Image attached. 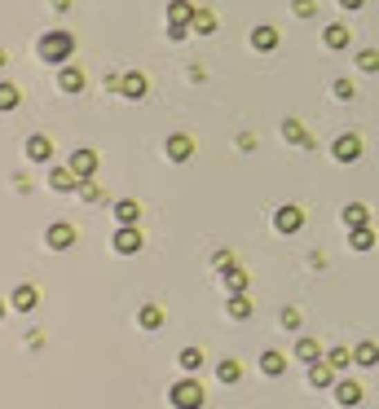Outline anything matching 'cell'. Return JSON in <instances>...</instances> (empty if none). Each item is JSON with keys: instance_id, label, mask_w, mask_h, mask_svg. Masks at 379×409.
<instances>
[{"instance_id": "obj_7", "label": "cell", "mask_w": 379, "mask_h": 409, "mask_svg": "<svg viewBox=\"0 0 379 409\" xmlns=\"http://www.w3.org/2000/svg\"><path fill=\"white\" fill-rule=\"evenodd\" d=\"M331 396H335V405H340V409H358V405L366 401V388H362L358 379H340L335 388H331Z\"/></svg>"}, {"instance_id": "obj_12", "label": "cell", "mask_w": 379, "mask_h": 409, "mask_svg": "<svg viewBox=\"0 0 379 409\" xmlns=\"http://www.w3.org/2000/svg\"><path fill=\"white\" fill-rule=\"evenodd\" d=\"M163 154H168L172 163H190V159H194V137H185V132H172L168 146H163Z\"/></svg>"}, {"instance_id": "obj_19", "label": "cell", "mask_w": 379, "mask_h": 409, "mask_svg": "<svg viewBox=\"0 0 379 409\" xmlns=\"http://www.w3.org/2000/svg\"><path fill=\"white\" fill-rule=\"evenodd\" d=\"M340 220H344L349 229H366V225H371V207H366V202H344Z\"/></svg>"}, {"instance_id": "obj_34", "label": "cell", "mask_w": 379, "mask_h": 409, "mask_svg": "<svg viewBox=\"0 0 379 409\" xmlns=\"http://www.w3.org/2000/svg\"><path fill=\"white\" fill-rule=\"evenodd\" d=\"M326 361H331V370H335V374H344V370L353 365V348H331Z\"/></svg>"}, {"instance_id": "obj_17", "label": "cell", "mask_w": 379, "mask_h": 409, "mask_svg": "<svg viewBox=\"0 0 379 409\" xmlns=\"http://www.w3.org/2000/svg\"><path fill=\"white\" fill-rule=\"evenodd\" d=\"M349 40H353V35H349L344 22H331V27L322 31V49H331V53H344V49H349Z\"/></svg>"}, {"instance_id": "obj_11", "label": "cell", "mask_w": 379, "mask_h": 409, "mask_svg": "<svg viewBox=\"0 0 379 409\" xmlns=\"http://www.w3.org/2000/svg\"><path fill=\"white\" fill-rule=\"evenodd\" d=\"M80 185H84V180L71 172V163L66 167H49V189H57V194H80Z\"/></svg>"}, {"instance_id": "obj_26", "label": "cell", "mask_w": 379, "mask_h": 409, "mask_svg": "<svg viewBox=\"0 0 379 409\" xmlns=\"http://www.w3.org/2000/svg\"><path fill=\"white\" fill-rule=\"evenodd\" d=\"M326 352H322V343L317 339H309V334H304V339H295V361H304V365H313V361H322Z\"/></svg>"}, {"instance_id": "obj_43", "label": "cell", "mask_w": 379, "mask_h": 409, "mask_svg": "<svg viewBox=\"0 0 379 409\" xmlns=\"http://www.w3.org/2000/svg\"><path fill=\"white\" fill-rule=\"evenodd\" d=\"M309 269H326V256H322V251H309Z\"/></svg>"}, {"instance_id": "obj_21", "label": "cell", "mask_w": 379, "mask_h": 409, "mask_svg": "<svg viewBox=\"0 0 379 409\" xmlns=\"http://www.w3.org/2000/svg\"><path fill=\"white\" fill-rule=\"evenodd\" d=\"M194 22V5L190 0H168V27H190Z\"/></svg>"}, {"instance_id": "obj_9", "label": "cell", "mask_w": 379, "mask_h": 409, "mask_svg": "<svg viewBox=\"0 0 379 409\" xmlns=\"http://www.w3.org/2000/svg\"><path fill=\"white\" fill-rule=\"evenodd\" d=\"M282 141H287V146H300V150H317V141L309 137V128H304L300 119H282Z\"/></svg>"}, {"instance_id": "obj_38", "label": "cell", "mask_w": 379, "mask_h": 409, "mask_svg": "<svg viewBox=\"0 0 379 409\" xmlns=\"http://www.w3.org/2000/svg\"><path fill=\"white\" fill-rule=\"evenodd\" d=\"M291 14L295 18H317V0H291Z\"/></svg>"}, {"instance_id": "obj_46", "label": "cell", "mask_w": 379, "mask_h": 409, "mask_svg": "<svg viewBox=\"0 0 379 409\" xmlns=\"http://www.w3.org/2000/svg\"><path fill=\"white\" fill-rule=\"evenodd\" d=\"M53 9H57V14H66V9H71V0H53Z\"/></svg>"}, {"instance_id": "obj_22", "label": "cell", "mask_w": 379, "mask_h": 409, "mask_svg": "<svg viewBox=\"0 0 379 409\" xmlns=\"http://www.w3.org/2000/svg\"><path fill=\"white\" fill-rule=\"evenodd\" d=\"M163 321H168V317H163L159 304H141V308H137V326H141V330H163Z\"/></svg>"}, {"instance_id": "obj_4", "label": "cell", "mask_w": 379, "mask_h": 409, "mask_svg": "<svg viewBox=\"0 0 379 409\" xmlns=\"http://www.w3.org/2000/svg\"><path fill=\"white\" fill-rule=\"evenodd\" d=\"M362 154H366V141L358 137V132H344V137L331 141V159L335 163H358Z\"/></svg>"}, {"instance_id": "obj_35", "label": "cell", "mask_w": 379, "mask_h": 409, "mask_svg": "<svg viewBox=\"0 0 379 409\" xmlns=\"http://www.w3.org/2000/svg\"><path fill=\"white\" fill-rule=\"evenodd\" d=\"M106 194H102V185L98 180H84V185H80V202H84V207H98Z\"/></svg>"}, {"instance_id": "obj_44", "label": "cell", "mask_w": 379, "mask_h": 409, "mask_svg": "<svg viewBox=\"0 0 379 409\" xmlns=\"http://www.w3.org/2000/svg\"><path fill=\"white\" fill-rule=\"evenodd\" d=\"M185 35H194L190 27H168V40H185Z\"/></svg>"}, {"instance_id": "obj_6", "label": "cell", "mask_w": 379, "mask_h": 409, "mask_svg": "<svg viewBox=\"0 0 379 409\" xmlns=\"http://www.w3.org/2000/svg\"><path fill=\"white\" fill-rule=\"evenodd\" d=\"M75 225H71V220H53L49 225V229H44V247H49V251H71V247H75Z\"/></svg>"}, {"instance_id": "obj_31", "label": "cell", "mask_w": 379, "mask_h": 409, "mask_svg": "<svg viewBox=\"0 0 379 409\" xmlns=\"http://www.w3.org/2000/svg\"><path fill=\"white\" fill-rule=\"evenodd\" d=\"M18 106H22V88L18 84H0V115L18 111Z\"/></svg>"}, {"instance_id": "obj_42", "label": "cell", "mask_w": 379, "mask_h": 409, "mask_svg": "<svg viewBox=\"0 0 379 409\" xmlns=\"http://www.w3.org/2000/svg\"><path fill=\"white\" fill-rule=\"evenodd\" d=\"M27 348H31V352H40V348H44V330H27Z\"/></svg>"}, {"instance_id": "obj_2", "label": "cell", "mask_w": 379, "mask_h": 409, "mask_svg": "<svg viewBox=\"0 0 379 409\" xmlns=\"http://www.w3.org/2000/svg\"><path fill=\"white\" fill-rule=\"evenodd\" d=\"M168 405H172V409H203V405H207V392H203V383H198L194 374L176 379L172 388H168Z\"/></svg>"}, {"instance_id": "obj_1", "label": "cell", "mask_w": 379, "mask_h": 409, "mask_svg": "<svg viewBox=\"0 0 379 409\" xmlns=\"http://www.w3.org/2000/svg\"><path fill=\"white\" fill-rule=\"evenodd\" d=\"M35 53H40V62H49V66H66L71 53H75V35L71 31H44L40 40H35Z\"/></svg>"}, {"instance_id": "obj_24", "label": "cell", "mask_w": 379, "mask_h": 409, "mask_svg": "<svg viewBox=\"0 0 379 409\" xmlns=\"http://www.w3.org/2000/svg\"><path fill=\"white\" fill-rule=\"evenodd\" d=\"M247 40H252L256 53H274V49H278V31H274V27H256Z\"/></svg>"}, {"instance_id": "obj_25", "label": "cell", "mask_w": 379, "mask_h": 409, "mask_svg": "<svg viewBox=\"0 0 379 409\" xmlns=\"http://www.w3.org/2000/svg\"><path fill=\"white\" fill-rule=\"evenodd\" d=\"M216 379L225 383V388H234V383H243V361H234V356L216 361Z\"/></svg>"}, {"instance_id": "obj_14", "label": "cell", "mask_w": 379, "mask_h": 409, "mask_svg": "<svg viewBox=\"0 0 379 409\" xmlns=\"http://www.w3.org/2000/svg\"><path fill=\"white\" fill-rule=\"evenodd\" d=\"M71 172H75L80 180H93L98 176V150H75L71 154Z\"/></svg>"}, {"instance_id": "obj_29", "label": "cell", "mask_w": 379, "mask_h": 409, "mask_svg": "<svg viewBox=\"0 0 379 409\" xmlns=\"http://www.w3.org/2000/svg\"><path fill=\"white\" fill-rule=\"evenodd\" d=\"M221 282H225V295H247V273L239 269V264H234V269H225Z\"/></svg>"}, {"instance_id": "obj_47", "label": "cell", "mask_w": 379, "mask_h": 409, "mask_svg": "<svg viewBox=\"0 0 379 409\" xmlns=\"http://www.w3.org/2000/svg\"><path fill=\"white\" fill-rule=\"evenodd\" d=\"M9 317V299H0V321H5Z\"/></svg>"}, {"instance_id": "obj_3", "label": "cell", "mask_w": 379, "mask_h": 409, "mask_svg": "<svg viewBox=\"0 0 379 409\" xmlns=\"http://www.w3.org/2000/svg\"><path fill=\"white\" fill-rule=\"evenodd\" d=\"M141 247H146V238H141L137 225H115V234H111V251H115V256H137Z\"/></svg>"}, {"instance_id": "obj_40", "label": "cell", "mask_w": 379, "mask_h": 409, "mask_svg": "<svg viewBox=\"0 0 379 409\" xmlns=\"http://www.w3.org/2000/svg\"><path fill=\"white\" fill-rule=\"evenodd\" d=\"M14 189H18V194H31V189H35V180H31L27 172H14Z\"/></svg>"}, {"instance_id": "obj_30", "label": "cell", "mask_w": 379, "mask_h": 409, "mask_svg": "<svg viewBox=\"0 0 379 409\" xmlns=\"http://www.w3.org/2000/svg\"><path fill=\"white\" fill-rule=\"evenodd\" d=\"M176 365H181L185 374H198V370H203V348H181V352H176Z\"/></svg>"}, {"instance_id": "obj_36", "label": "cell", "mask_w": 379, "mask_h": 409, "mask_svg": "<svg viewBox=\"0 0 379 409\" xmlns=\"http://www.w3.org/2000/svg\"><path fill=\"white\" fill-rule=\"evenodd\" d=\"M278 326L295 334V330H300V326H304V317H300V308H282V312H278Z\"/></svg>"}, {"instance_id": "obj_45", "label": "cell", "mask_w": 379, "mask_h": 409, "mask_svg": "<svg viewBox=\"0 0 379 409\" xmlns=\"http://www.w3.org/2000/svg\"><path fill=\"white\" fill-rule=\"evenodd\" d=\"M366 0H340V9H362Z\"/></svg>"}, {"instance_id": "obj_15", "label": "cell", "mask_w": 379, "mask_h": 409, "mask_svg": "<svg viewBox=\"0 0 379 409\" xmlns=\"http://www.w3.org/2000/svg\"><path fill=\"white\" fill-rule=\"evenodd\" d=\"M260 374L282 379V374H287V352H278V348H265V352H260Z\"/></svg>"}, {"instance_id": "obj_16", "label": "cell", "mask_w": 379, "mask_h": 409, "mask_svg": "<svg viewBox=\"0 0 379 409\" xmlns=\"http://www.w3.org/2000/svg\"><path fill=\"white\" fill-rule=\"evenodd\" d=\"M57 88L71 93V97H75V93H84V88H89L84 70H80V66H62V70H57Z\"/></svg>"}, {"instance_id": "obj_33", "label": "cell", "mask_w": 379, "mask_h": 409, "mask_svg": "<svg viewBox=\"0 0 379 409\" xmlns=\"http://www.w3.org/2000/svg\"><path fill=\"white\" fill-rule=\"evenodd\" d=\"M190 31H194V35H212V31H216V14H212V9H194Z\"/></svg>"}, {"instance_id": "obj_39", "label": "cell", "mask_w": 379, "mask_h": 409, "mask_svg": "<svg viewBox=\"0 0 379 409\" xmlns=\"http://www.w3.org/2000/svg\"><path fill=\"white\" fill-rule=\"evenodd\" d=\"M234 264H239V260H234V251H216V256H212V269H216V273L234 269Z\"/></svg>"}, {"instance_id": "obj_10", "label": "cell", "mask_w": 379, "mask_h": 409, "mask_svg": "<svg viewBox=\"0 0 379 409\" xmlns=\"http://www.w3.org/2000/svg\"><path fill=\"white\" fill-rule=\"evenodd\" d=\"M335 383H340V374L331 370V361H326V356H322V361H313V365H309V388H313V392H331Z\"/></svg>"}, {"instance_id": "obj_48", "label": "cell", "mask_w": 379, "mask_h": 409, "mask_svg": "<svg viewBox=\"0 0 379 409\" xmlns=\"http://www.w3.org/2000/svg\"><path fill=\"white\" fill-rule=\"evenodd\" d=\"M5 62H9V53H5V49H0V70H5Z\"/></svg>"}, {"instance_id": "obj_37", "label": "cell", "mask_w": 379, "mask_h": 409, "mask_svg": "<svg viewBox=\"0 0 379 409\" xmlns=\"http://www.w3.org/2000/svg\"><path fill=\"white\" fill-rule=\"evenodd\" d=\"M331 93H335L340 102H353V93H358V88H353V79L340 75V79H331Z\"/></svg>"}, {"instance_id": "obj_20", "label": "cell", "mask_w": 379, "mask_h": 409, "mask_svg": "<svg viewBox=\"0 0 379 409\" xmlns=\"http://www.w3.org/2000/svg\"><path fill=\"white\" fill-rule=\"evenodd\" d=\"M353 365L375 370V365H379V343H375V339H362L358 348H353Z\"/></svg>"}, {"instance_id": "obj_8", "label": "cell", "mask_w": 379, "mask_h": 409, "mask_svg": "<svg viewBox=\"0 0 379 409\" xmlns=\"http://www.w3.org/2000/svg\"><path fill=\"white\" fill-rule=\"evenodd\" d=\"M146 93H150V79L141 75V70H124L120 75V97L124 102H141Z\"/></svg>"}, {"instance_id": "obj_27", "label": "cell", "mask_w": 379, "mask_h": 409, "mask_svg": "<svg viewBox=\"0 0 379 409\" xmlns=\"http://www.w3.org/2000/svg\"><path fill=\"white\" fill-rule=\"evenodd\" d=\"M349 247L358 251V256H366L371 247H379V234H371V225H366V229H349Z\"/></svg>"}, {"instance_id": "obj_41", "label": "cell", "mask_w": 379, "mask_h": 409, "mask_svg": "<svg viewBox=\"0 0 379 409\" xmlns=\"http://www.w3.org/2000/svg\"><path fill=\"white\" fill-rule=\"evenodd\" d=\"M239 150H243V154L256 150V132H239Z\"/></svg>"}, {"instance_id": "obj_13", "label": "cell", "mask_w": 379, "mask_h": 409, "mask_svg": "<svg viewBox=\"0 0 379 409\" xmlns=\"http://www.w3.org/2000/svg\"><path fill=\"white\" fill-rule=\"evenodd\" d=\"M9 308H14V312H35V308H40V291H35L31 282L14 286V295H9Z\"/></svg>"}, {"instance_id": "obj_23", "label": "cell", "mask_w": 379, "mask_h": 409, "mask_svg": "<svg viewBox=\"0 0 379 409\" xmlns=\"http://www.w3.org/2000/svg\"><path fill=\"white\" fill-rule=\"evenodd\" d=\"M111 211H115V225H137L141 220V202L137 198H120Z\"/></svg>"}, {"instance_id": "obj_18", "label": "cell", "mask_w": 379, "mask_h": 409, "mask_svg": "<svg viewBox=\"0 0 379 409\" xmlns=\"http://www.w3.org/2000/svg\"><path fill=\"white\" fill-rule=\"evenodd\" d=\"M27 159H31V163H49V159H53V137H44V132L27 137Z\"/></svg>"}, {"instance_id": "obj_5", "label": "cell", "mask_w": 379, "mask_h": 409, "mask_svg": "<svg viewBox=\"0 0 379 409\" xmlns=\"http://www.w3.org/2000/svg\"><path fill=\"white\" fill-rule=\"evenodd\" d=\"M274 229H278L282 238L300 234V229H304V207H295V202H282V207L274 211Z\"/></svg>"}, {"instance_id": "obj_32", "label": "cell", "mask_w": 379, "mask_h": 409, "mask_svg": "<svg viewBox=\"0 0 379 409\" xmlns=\"http://www.w3.org/2000/svg\"><path fill=\"white\" fill-rule=\"evenodd\" d=\"M353 66H358L362 75H379V49H358V57H353Z\"/></svg>"}, {"instance_id": "obj_28", "label": "cell", "mask_w": 379, "mask_h": 409, "mask_svg": "<svg viewBox=\"0 0 379 409\" xmlns=\"http://www.w3.org/2000/svg\"><path fill=\"white\" fill-rule=\"evenodd\" d=\"M225 317H230V321H247V317H252V299H247V295H230V299H225Z\"/></svg>"}]
</instances>
